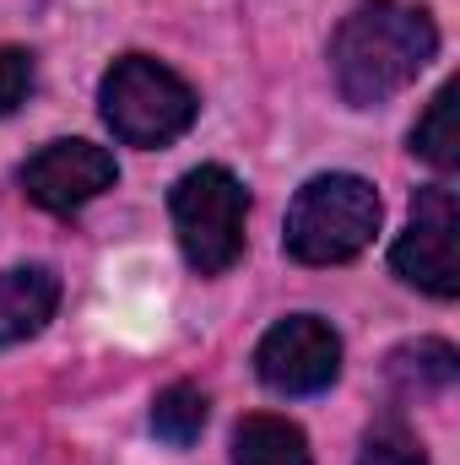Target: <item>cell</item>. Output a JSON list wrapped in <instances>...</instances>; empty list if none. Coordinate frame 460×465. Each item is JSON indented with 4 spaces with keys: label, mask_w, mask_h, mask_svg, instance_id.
I'll return each instance as SVG.
<instances>
[{
    "label": "cell",
    "mask_w": 460,
    "mask_h": 465,
    "mask_svg": "<svg viewBox=\"0 0 460 465\" xmlns=\"http://www.w3.org/2000/svg\"><path fill=\"white\" fill-rule=\"evenodd\" d=\"M379 232V195L357 173H320L287 212V254L304 265H342Z\"/></svg>",
    "instance_id": "cell-2"
},
{
    "label": "cell",
    "mask_w": 460,
    "mask_h": 465,
    "mask_svg": "<svg viewBox=\"0 0 460 465\" xmlns=\"http://www.w3.org/2000/svg\"><path fill=\"white\" fill-rule=\"evenodd\" d=\"M233 465H315L304 428L287 417H244L233 433Z\"/></svg>",
    "instance_id": "cell-10"
},
{
    "label": "cell",
    "mask_w": 460,
    "mask_h": 465,
    "mask_svg": "<svg viewBox=\"0 0 460 465\" xmlns=\"http://www.w3.org/2000/svg\"><path fill=\"white\" fill-rule=\"evenodd\" d=\"M255 373L276 390V395H320L325 384H336L342 373V341L325 320L315 314H287L282 325H271L255 347Z\"/></svg>",
    "instance_id": "cell-6"
},
{
    "label": "cell",
    "mask_w": 460,
    "mask_h": 465,
    "mask_svg": "<svg viewBox=\"0 0 460 465\" xmlns=\"http://www.w3.org/2000/svg\"><path fill=\"white\" fill-rule=\"evenodd\" d=\"M455 190L450 184H423L412 201V223L395 238L390 265L401 282L423 287L428 298H455L460 292V254H455Z\"/></svg>",
    "instance_id": "cell-5"
},
{
    "label": "cell",
    "mask_w": 460,
    "mask_h": 465,
    "mask_svg": "<svg viewBox=\"0 0 460 465\" xmlns=\"http://www.w3.org/2000/svg\"><path fill=\"white\" fill-rule=\"evenodd\" d=\"M357 465H428V450H423V439L401 417H385V422H374L363 433Z\"/></svg>",
    "instance_id": "cell-13"
},
{
    "label": "cell",
    "mask_w": 460,
    "mask_h": 465,
    "mask_svg": "<svg viewBox=\"0 0 460 465\" xmlns=\"http://www.w3.org/2000/svg\"><path fill=\"white\" fill-rule=\"evenodd\" d=\"M119 168H115V152L93 146V141H49L38 157L22 163V190L33 206L44 212H82L87 201H98L104 190H115Z\"/></svg>",
    "instance_id": "cell-7"
},
{
    "label": "cell",
    "mask_w": 460,
    "mask_h": 465,
    "mask_svg": "<svg viewBox=\"0 0 460 465\" xmlns=\"http://www.w3.org/2000/svg\"><path fill=\"white\" fill-rule=\"evenodd\" d=\"M434 54H439V27L423 5L368 0L331 38V76L352 109H374L401 87H412Z\"/></svg>",
    "instance_id": "cell-1"
},
{
    "label": "cell",
    "mask_w": 460,
    "mask_h": 465,
    "mask_svg": "<svg viewBox=\"0 0 460 465\" xmlns=\"http://www.w3.org/2000/svg\"><path fill=\"white\" fill-rule=\"evenodd\" d=\"M455 82H445L439 93H434V104H428V114L417 119V130H412V152L423 157V163H434L439 173H450L460 163V130H455Z\"/></svg>",
    "instance_id": "cell-11"
},
{
    "label": "cell",
    "mask_w": 460,
    "mask_h": 465,
    "mask_svg": "<svg viewBox=\"0 0 460 465\" xmlns=\"http://www.w3.org/2000/svg\"><path fill=\"white\" fill-rule=\"evenodd\" d=\"M98 109L125 146H168L201 114L195 93L152 54H125L109 65L98 87Z\"/></svg>",
    "instance_id": "cell-3"
},
{
    "label": "cell",
    "mask_w": 460,
    "mask_h": 465,
    "mask_svg": "<svg viewBox=\"0 0 460 465\" xmlns=\"http://www.w3.org/2000/svg\"><path fill=\"white\" fill-rule=\"evenodd\" d=\"M27 93H33V54L0 44V119L16 114L27 104Z\"/></svg>",
    "instance_id": "cell-14"
},
{
    "label": "cell",
    "mask_w": 460,
    "mask_h": 465,
    "mask_svg": "<svg viewBox=\"0 0 460 465\" xmlns=\"http://www.w3.org/2000/svg\"><path fill=\"white\" fill-rule=\"evenodd\" d=\"M168 212H174V232H179L185 260H190L201 276H223L233 260L244 254L249 195H244V184L233 179L228 168H217V163L190 168V173L174 184Z\"/></svg>",
    "instance_id": "cell-4"
},
{
    "label": "cell",
    "mask_w": 460,
    "mask_h": 465,
    "mask_svg": "<svg viewBox=\"0 0 460 465\" xmlns=\"http://www.w3.org/2000/svg\"><path fill=\"white\" fill-rule=\"evenodd\" d=\"M60 309V276L49 265H16L0 271V347H16L38 336Z\"/></svg>",
    "instance_id": "cell-8"
},
{
    "label": "cell",
    "mask_w": 460,
    "mask_h": 465,
    "mask_svg": "<svg viewBox=\"0 0 460 465\" xmlns=\"http://www.w3.org/2000/svg\"><path fill=\"white\" fill-rule=\"evenodd\" d=\"M455 373H460V357L450 341H406V347L390 351V384L406 401L445 395L455 384Z\"/></svg>",
    "instance_id": "cell-9"
},
{
    "label": "cell",
    "mask_w": 460,
    "mask_h": 465,
    "mask_svg": "<svg viewBox=\"0 0 460 465\" xmlns=\"http://www.w3.org/2000/svg\"><path fill=\"white\" fill-rule=\"evenodd\" d=\"M206 395L195 390V384H168L157 401H152V433L163 439V444H174V450H190L195 439H201V428H206Z\"/></svg>",
    "instance_id": "cell-12"
}]
</instances>
